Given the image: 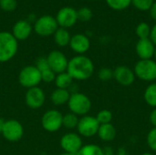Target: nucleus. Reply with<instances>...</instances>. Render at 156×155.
<instances>
[{"label": "nucleus", "mask_w": 156, "mask_h": 155, "mask_svg": "<svg viewBox=\"0 0 156 155\" xmlns=\"http://www.w3.org/2000/svg\"><path fill=\"white\" fill-rule=\"evenodd\" d=\"M47 59L50 69L56 74L67 71L69 59L63 52L59 50H52L48 53Z\"/></svg>", "instance_id": "obj_11"}, {"label": "nucleus", "mask_w": 156, "mask_h": 155, "mask_svg": "<svg viewBox=\"0 0 156 155\" xmlns=\"http://www.w3.org/2000/svg\"><path fill=\"white\" fill-rule=\"evenodd\" d=\"M135 74L133 69H130L127 66H118L113 70V79L117 81L118 84L128 87L134 83L135 81Z\"/></svg>", "instance_id": "obj_14"}, {"label": "nucleus", "mask_w": 156, "mask_h": 155, "mask_svg": "<svg viewBox=\"0 0 156 155\" xmlns=\"http://www.w3.org/2000/svg\"><path fill=\"white\" fill-rule=\"evenodd\" d=\"M154 61L156 62V48H155V51H154Z\"/></svg>", "instance_id": "obj_43"}, {"label": "nucleus", "mask_w": 156, "mask_h": 155, "mask_svg": "<svg viewBox=\"0 0 156 155\" xmlns=\"http://www.w3.org/2000/svg\"><path fill=\"white\" fill-rule=\"evenodd\" d=\"M116 155H130V154H129V153L127 152V150H126L124 147H120V148L117 150Z\"/></svg>", "instance_id": "obj_39"}, {"label": "nucleus", "mask_w": 156, "mask_h": 155, "mask_svg": "<svg viewBox=\"0 0 156 155\" xmlns=\"http://www.w3.org/2000/svg\"><path fill=\"white\" fill-rule=\"evenodd\" d=\"M54 82H55L57 89L69 90V88L73 83V79L69 76V74L67 71H65V72L57 74Z\"/></svg>", "instance_id": "obj_21"}, {"label": "nucleus", "mask_w": 156, "mask_h": 155, "mask_svg": "<svg viewBox=\"0 0 156 155\" xmlns=\"http://www.w3.org/2000/svg\"><path fill=\"white\" fill-rule=\"evenodd\" d=\"M144 98L148 106L156 108V82H153L148 85L144 90Z\"/></svg>", "instance_id": "obj_22"}, {"label": "nucleus", "mask_w": 156, "mask_h": 155, "mask_svg": "<svg viewBox=\"0 0 156 155\" xmlns=\"http://www.w3.org/2000/svg\"><path fill=\"white\" fill-rule=\"evenodd\" d=\"M69 46L78 55H84L90 48V41L84 34H76L71 37Z\"/></svg>", "instance_id": "obj_15"}, {"label": "nucleus", "mask_w": 156, "mask_h": 155, "mask_svg": "<svg viewBox=\"0 0 156 155\" xmlns=\"http://www.w3.org/2000/svg\"><path fill=\"white\" fill-rule=\"evenodd\" d=\"M69 97H70V93L68 90L56 89L52 91L50 95V100L56 106H62L68 104Z\"/></svg>", "instance_id": "obj_19"}, {"label": "nucleus", "mask_w": 156, "mask_h": 155, "mask_svg": "<svg viewBox=\"0 0 156 155\" xmlns=\"http://www.w3.org/2000/svg\"><path fill=\"white\" fill-rule=\"evenodd\" d=\"M135 77L146 82L156 80V62L154 59H140L134 65Z\"/></svg>", "instance_id": "obj_4"}, {"label": "nucleus", "mask_w": 156, "mask_h": 155, "mask_svg": "<svg viewBox=\"0 0 156 155\" xmlns=\"http://www.w3.org/2000/svg\"><path fill=\"white\" fill-rule=\"evenodd\" d=\"M58 28V25L56 18L48 15L38 17L33 26L34 31L40 37H49L54 35Z\"/></svg>", "instance_id": "obj_6"}, {"label": "nucleus", "mask_w": 156, "mask_h": 155, "mask_svg": "<svg viewBox=\"0 0 156 155\" xmlns=\"http://www.w3.org/2000/svg\"><path fill=\"white\" fill-rule=\"evenodd\" d=\"M133 5L139 10L147 11L150 10L154 4V0H132Z\"/></svg>", "instance_id": "obj_28"}, {"label": "nucleus", "mask_w": 156, "mask_h": 155, "mask_svg": "<svg viewBox=\"0 0 156 155\" xmlns=\"http://www.w3.org/2000/svg\"><path fill=\"white\" fill-rule=\"evenodd\" d=\"M35 66L37 67V69L41 72V71H44L48 69H50L49 66H48V59L47 58H44V57H40L38 58L37 60H36V64Z\"/></svg>", "instance_id": "obj_34"}, {"label": "nucleus", "mask_w": 156, "mask_h": 155, "mask_svg": "<svg viewBox=\"0 0 156 155\" xmlns=\"http://www.w3.org/2000/svg\"><path fill=\"white\" fill-rule=\"evenodd\" d=\"M78 20H81L83 22H87L92 17V11L89 7H81L77 11Z\"/></svg>", "instance_id": "obj_29"}, {"label": "nucleus", "mask_w": 156, "mask_h": 155, "mask_svg": "<svg viewBox=\"0 0 156 155\" xmlns=\"http://www.w3.org/2000/svg\"><path fill=\"white\" fill-rule=\"evenodd\" d=\"M33 26L27 20H19L15 23L12 27V35L14 37L18 40H26L27 39L32 32Z\"/></svg>", "instance_id": "obj_17"}, {"label": "nucleus", "mask_w": 156, "mask_h": 155, "mask_svg": "<svg viewBox=\"0 0 156 155\" xmlns=\"http://www.w3.org/2000/svg\"><path fill=\"white\" fill-rule=\"evenodd\" d=\"M46 100V95L42 89L38 86L28 89L25 95V101L27 107L31 109L41 108Z\"/></svg>", "instance_id": "obj_13"}, {"label": "nucleus", "mask_w": 156, "mask_h": 155, "mask_svg": "<svg viewBox=\"0 0 156 155\" xmlns=\"http://www.w3.org/2000/svg\"><path fill=\"white\" fill-rule=\"evenodd\" d=\"M150 16L154 20L156 21V2H154L153 5L150 8Z\"/></svg>", "instance_id": "obj_38"}, {"label": "nucleus", "mask_w": 156, "mask_h": 155, "mask_svg": "<svg viewBox=\"0 0 156 155\" xmlns=\"http://www.w3.org/2000/svg\"><path fill=\"white\" fill-rule=\"evenodd\" d=\"M63 115L58 110L47 111L41 118V125L43 129L48 132H55L62 127Z\"/></svg>", "instance_id": "obj_8"}, {"label": "nucleus", "mask_w": 156, "mask_h": 155, "mask_svg": "<svg viewBox=\"0 0 156 155\" xmlns=\"http://www.w3.org/2000/svg\"><path fill=\"white\" fill-rule=\"evenodd\" d=\"M146 143L153 152H156V128H153L149 131L146 137Z\"/></svg>", "instance_id": "obj_31"}, {"label": "nucleus", "mask_w": 156, "mask_h": 155, "mask_svg": "<svg viewBox=\"0 0 156 155\" xmlns=\"http://www.w3.org/2000/svg\"><path fill=\"white\" fill-rule=\"evenodd\" d=\"M56 20L59 27L69 28L73 26L78 21L77 10L70 6H65L60 8L56 16Z\"/></svg>", "instance_id": "obj_12"}, {"label": "nucleus", "mask_w": 156, "mask_h": 155, "mask_svg": "<svg viewBox=\"0 0 156 155\" xmlns=\"http://www.w3.org/2000/svg\"><path fill=\"white\" fill-rule=\"evenodd\" d=\"M59 143L64 153H69L72 154H77L78 152L83 146L81 136L75 132L65 133L60 138Z\"/></svg>", "instance_id": "obj_10"}, {"label": "nucleus", "mask_w": 156, "mask_h": 155, "mask_svg": "<svg viewBox=\"0 0 156 155\" xmlns=\"http://www.w3.org/2000/svg\"><path fill=\"white\" fill-rule=\"evenodd\" d=\"M41 81V73L35 65L24 67L18 74L19 84L27 90L37 87Z\"/></svg>", "instance_id": "obj_5"}, {"label": "nucleus", "mask_w": 156, "mask_h": 155, "mask_svg": "<svg viewBox=\"0 0 156 155\" xmlns=\"http://www.w3.org/2000/svg\"><path fill=\"white\" fill-rule=\"evenodd\" d=\"M150 39H151L152 42L154 44V46H156V24L153 26V28H151Z\"/></svg>", "instance_id": "obj_37"}, {"label": "nucleus", "mask_w": 156, "mask_h": 155, "mask_svg": "<svg viewBox=\"0 0 156 155\" xmlns=\"http://www.w3.org/2000/svg\"><path fill=\"white\" fill-rule=\"evenodd\" d=\"M98 78L101 81H109L113 79V70L109 68H102L98 72Z\"/></svg>", "instance_id": "obj_32"}, {"label": "nucleus", "mask_w": 156, "mask_h": 155, "mask_svg": "<svg viewBox=\"0 0 156 155\" xmlns=\"http://www.w3.org/2000/svg\"><path fill=\"white\" fill-rule=\"evenodd\" d=\"M76 155H103L102 148L97 144H85Z\"/></svg>", "instance_id": "obj_23"}, {"label": "nucleus", "mask_w": 156, "mask_h": 155, "mask_svg": "<svg viewBox=\"0 0 156 155\" xmlns=\"http://www.w3.org/2000/svg\"><path fill=\"white\" fill-rule=\"evenodd\" d=\"M41 79L42 81L46 82V83H51L55 80L56 78V73L54 71H52L50 69H48L44 71H41Z\"/></svg>", "instance_id": "obj_33"}, {"label": "nucleus", "mask_w": 156, "mask_h": 155, "mask_svg": "<svg viewBox=\"0 0 156 155\" xmlns=\"http://www.w3.org/2000/svg\"><path fill=\"white\" fill-rule=\"evenodd\" d=\"M17 6L16 0H0V8L5 12H12Z\"/></svg>", "instance_id": "obj_30"}, {"label": "nucleus", "mask_w": 156, "mask_h": 155, "mask_svg": "<svg viewBox=\"0 0 156 155\" xmlns=\"http://www.w3.org/2000/svg\"><path fill=\"white\" fill-rule=\"evenodd\" d=\"M94 69V64L90 58L78 55L69 60L67 72L73 79L86 80L93 75Z\"/></svg>", "instance_id": "obj_1"}, {"label": "nucleus", "mask_w": 156, "mask_h": 155, "mask_svg": "<svg viewBox=\"0 0 156 155\" xmlns=\"http://www.w3.org/2000/svg\"><path fill=\"white\" fill-rule=\"evenodd\" d=\"M112 118H113L112 112L109 110H101L96 115V119L100 124L111 123L112 121Z\"/></svg>", "instance_id": "obj_26"}, {"label": "nucleus", "mask_w": 156, "mask_h": 155, "mask_svg": "<svg viewBox=\"0 0 156 155\" xmlns=\"http://www.w3.org/2000/svg\"><path fill=\"white\" fill-rule=\"evenodd\" d=\"M18 49V41L14 37L12 33L7 31L0 32V62L11 60Z\"/></svg>", "instance_id": "obj_2"}, {"label": "nucleus", "mask_w": 156, "mask_h": 155, "mask_svg": "<svg viewBox=\"0 0 156 155\" xmlns=\"http://www.w3.org/2000/svg\"><path fill=\"white\" fill-rule=\"evenodd\" d=\"M97 135L102 142L110 143L115 139L117 135V131L112 123L101 124Z\"/></svg>", "instance_id": "obj_18"}, {"label": "nucleus", "mask_w": 156, "mask_h": 155, "mask_svg": "<svg viewBox=\"0 0 156 155\" xmlns=\"http://www.w3.org/2000/svg\"><path fill=\"white\" fill-rule=\"evenodd\" d=\"M60 155H76V154H72V153H63Z\"/></svg>", "instance_id": "obj_41"}, {"label": "nucleus", "mask_w": 156, "mask_h": 155, "mask_svg": "<svg viewBox=\"0 0 156 155\" xmlns=\"http://www.w3.org/2000/svg\"><path fill=\"white\" fill-rule=\"evenodd\" d=\"M100 125L101 124L97 121L96 117L85 115L79 120V123L76 129L78 131V134H80V136L90 138L97 135Z\"/></svg>", "instance_id": "obj_7"}, {"label": "nucleus", "mask_w": 156, "mask_h": 155, "mask_svg": "<svg viewBox=\"0 0 156 155\" xmlns=\"http://www.w3.org/2000/svg\"><path fill=\"white\" fill-rule=\"evenodd\" d=\"M135 31H136V35L138 36L139 39L150 38L151 28H150V26L147 23H144V22L140 23L137 26Z\"/></svg>", "instance_id": "obj_25"}, {"label": "nucleus", "mask_w": 156, "mask_h": 155, "mask_svg": "<svg viewBox=\"0 0 156 155\" xmlns=\"http://www.w3.org/2000/svg\"><path fill=\"white\" fill-rule=\"evenodd\" d=\"M53 36H54V41L58 47L63 48L69 46L71 37L69 35V32L66 28L58 26V28L56 30Z\"/></svg>", "instance_id": "obj_20"}, {"label": "nucleus", "mask_w": 156, "mask_h": 155, "mask_svg": "<svg viewBox=\"0 0 156 155\" xmlns=\"http://www.w3.org/2000/svg\"><path fill=\"white\" fill-rule=\"evenodd\" d=\"M106 3L114 10H122L130 5L132 0H106Z\"/></svg>", "instance_id": "obj_27"}, {"label": "nucleus", "mask_w": 156, "mask_h": 155, "mask_svg": "<svg viewBox=\"0 0 156 155\" xmlns=\"http://www.w3.org/2000/svg\"><path fill=\"white\" fill-rule=\"evenodd\" d=\"M149 122L154 126V128H156V108L154 109L150 114H149Z\"/></svg>", "instance_id": "obj_35"}, {"label": "nucleus", "mask_w": 156, "mask_h": 155, "mask_svg": "<svg viewBox=\"0 0 156 155\" xmlns=\"http://www.w3.org/2000/svg\"><path fill=\"white\" fill-rule=\"evenodd\" d=\"M135 51L141 59H152L154 55L155 46L150 38L139 39L135 46Z\"/></svg>", "instance_id": "obj_16"}, {"label": "nucleus", "mask_w": 156, "mask_h": 155, "mask_svg": "<svg viewBox=\"0 0 156 155\" xmlns=\"http://www.w3.org/2000/svg\"><path fill=\"white\" fill-rule=\"evenodd\" d=\"M141 155H154V153H143V154Z\"/></svg>", "instance_id": "obj_42"}, {"label": "nucleus", "mask_w": 156, "mask_h": 155, "mask_svg": "<svg viewBox=\"0 0 156 155\" xmlns=\"http://www.w3.org/2000/svg\"><path fill=\"white\" fill-rule=\"evenodd\" d=\"M5 120L0 118V133H2V131H3V128H4V125H5Z\"/></svg>", "instance_id": "obj_40"}, {"label": "nucleus", "mask_w": 156, "mask_h": 155, "mask_svg": "<svg viewBox=\"0 0 156 155\" xmlns=\"http://www.w3.org/2000/svg\"><path fill=\"white\" fill-rule=\"evenodd\" d=\"M79 116L75 115L72 112L67 113L65 115H63V119H62V126L65 127L66 129L69 130H72L77 128L78 123H79Z\"/></svg>", "instance_id": "obj_24"}, {"label": "nucleus", "mask_w": 156, "mask_h": 155, "mask_svg": "<svg viewBox=\"0 0 156 155\" xmlns=\"http://www.w3.org/2000/svg\"><path fill=\"white\" fill-rule=\"evenodd\" d=\"M1 134L6 141L10 143H16L20 141L23 137L24 128L18 121L7 120L5 122V125Z\"/></svg>", "instance_id": "obj_9"}, {"label": "nucleus", "mask_w": 156, "mask_h": 155, "mask_svg": "<svg viewBox=\"0 0 156 155\" xmlns=\"http://www.w3.org/2000/svg\"><path fill=\"white\" fill-rule=\"evenodd\" d=\"M102 153L103 155H116L114 150L111 146H105L104 148H102Z\"/></svg>", "instance_id": "obj_36"}, {"label": "nucleus", "mask_w": 156, "mask_h": 155, "mask_svg": "<svg viewBox=\"0 0 156 155\" xmlns=\"http://www.w3.org/2000/svg\"><path fill=\"white\" fill-rule=\"evenodd\" d=\"M68 107L70 112L77 116L87 115L91 109V101L90 98L81 92H76L70 94L68 101Z\"/></svg>", "instance_id": "obj_3"}]
</instances>
